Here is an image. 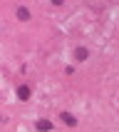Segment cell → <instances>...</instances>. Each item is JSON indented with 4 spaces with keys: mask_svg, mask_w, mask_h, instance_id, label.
<instances>
[{
    "mask_svg": "<svg viewBox=\"0 0 119 132\" xmlns=\"http://www.w3.org/2000/svg\"><path fill=\"white\" fill-rule=\"evenodd\" d=\"M60 120H62L67 127H74V125H77V117H74L72 112H62V115H60Z\"/></svg>",
    "mask_w": 119,
    "mask_h": 132,
    "instance_id": "1",
    "label": "cell"
},
{
    "mask_svg": "<svg viewBox=\"0 0 119 132\" xmlns=\"http://www.w3.org/2000/svg\"><path fill=\"white\" fill-rule=\"evenodd\" d=\"M17 97H20L22 102L30 100V87H27V85H17Z\"/></svg>",
    "mask_w": 119,
    "mask_h": 132,
    "instance_id": "2",
    "label": "cell"
},
{
    "mask_svg": "<svg viewBox=\"0 0 119 132\" xmlns=\"http://www.w3.org/2000/svg\"><path fill=\"white\" fill-rule=\"evenodd\" d=\"M87 55H89L87 47H77V50H74V57L77 60H87Z\"/></svg>",
    "mask_w": 119,
    "mask_h": 132,
    "instance_id": "5",
    "label": "cell"
},
{
    "mask_svg": "<svg viewBox=\"0 0 119 132\" xmlns=\"http://www.w3.org/2000/svg\"><path fill=\"white\" fill-rule=\"evenodd\" d=\"M37 132H50L52 130V122H50V120H37Z\"/></svg>",
    "mask_w": 119,
    "mask_h": 132,
    "instance_id": "3",
    "label": "cell"
},
{
    "mask_svg": "<svg viewBox=\"0 0 119 132\" xmlns=\"http://www.w3.org/2000/svg\"><path fill=\"white\" fill-rule=\"evenodd\" d=\"M17 18H20L22 22L30 20V10H27V7H17Z\"/></svg>",
    "mask_w": 119,
    "mask_h": 132,
    "instance_id": "4",
    "label": "cell"
}]
</instances>
